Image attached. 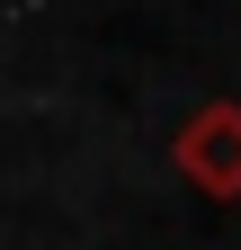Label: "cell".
<instances>
[{
	"mask_svg": "<svg viewBox=\"0 0 241 250\" xmlns=\"http://www.w3.org/2000/svg\"><path fill=\"white\" fill-rule=\"evenodd\" d=\"M170 161H179V179H188L197 197L232 206V197H241V99H205L188 125H179Z\"/></svg>",
	"mask_w": 241,
	"mask_h": 250,
	"instance_id": "1",
	"label": "cell"
}]
</instances>
